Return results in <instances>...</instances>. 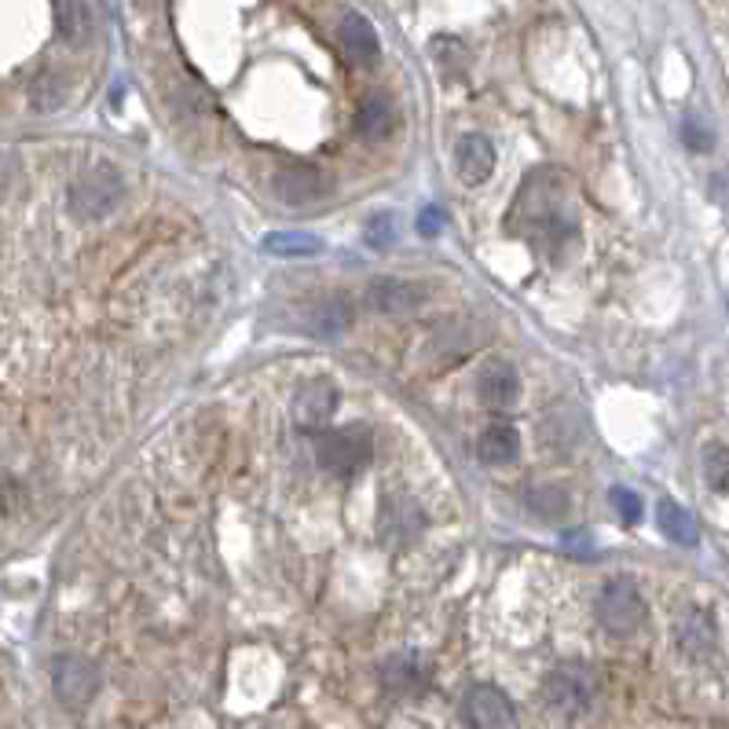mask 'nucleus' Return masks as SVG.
<instances>
[{"label":"nucleus","mask_w":729,"mask_h":729,"mask_svg":"<svg viewBox=\"0 0 729 729\" xmlns=\"http://www.w3.org/2000/svg\"><path fill=\"white\" fill-rule=\"evenodd\" d=\"M543 696L561 715H583L598 701V671L590 664H579V659L557 664L543 678Z\"/></svg>","instance_id":"nucleus-1"},{"label":"nucleus","mask_w":729,"mask_h":729,"mask_svg":"<svg viewBox=\"0 0 729 729\" xmlns=\"http://www.w3.org/2000/svg\"><path fill=\"white\" fill-rule=\"evenodd\" d=\"M122 199H125V180L114 165H92L71 187V210L81 221H103V216H111L122 205Z\"/></svg>","instance_id":"nucleus-2"},{"label":"nucleus","mask_w":729,"mask_h":729,"mask_svg":"<svg viewBox=\"0 0 729 729\" xmlns=\"http://www.w3.org/2000/svg\"><path fill=\"white\" fill-rule=\"evenodd\" d=\"M370 458H374V440L367 429L344 426L319 440V466L334 473V477H356V473L370 466Z\"/></svg>","instance_id":"nucleus-3"},{"label":"nucleus","mask_w":729,"mask_h":729,"mask_svg":"<svg viewBox=\"0 0 729 729\" xmlns=\"http://www.w3.org/2000/svg\"><path fill=\"white\" fill-rule=\"evenodd\" d=\"M645 616H649L645 598L630 579H613L598 594V624L608 634H634L645 624Z\"/></svg>","instance_id":"nucleus-4"},{"label":"nucleus","mask_w":729,"mask_h":729,"mask_svg":"<svg viewBox=\"0 0 729 729\" xmlns=\"http://www.w3.org/2000/svg\"><path fill=\"white\" fill-rule=\"evenodd\" d=\"M458 712H462V722H466L469 729H514V722H517L514 701H510V696L495 686L466 689Z\"/></svg>","instance_id":"nucleus-5"},{"label":"nucleus","mask_w":729,"mask_h":729,"mask_svg":"<svg viewBox=\"0 0 729 729\" xmlns=\"http://www.w3.org/2000/svg\"><path fill=\"white\" fill-rule=\"evenodd\" d=\"M52 689L59 704L81 712L96 696V689H100V671H96V664L85 656H59L52 667Z\"/></svg>","instance_id":"nucleus-6"},{"label":"nucleus","mask_w":729,"mask_h":729,"mask_svg":"<svg viewBox=\"0 0 729 729\" xmlns=\"http://www.w3.org/2000/svg\"><path fill=\"white\" fill-rule=\"evenodd\" d=\"M367 304L374 312H381V315H407V312H415L418 304H422V298H426V290L418 287V282H411V279H397V275H381V279H374L370 287H367Z\"/></svg>","instance_id":"nucleus-7"},{"label":"nucleus","mask_w":729,"mask_h":729,"mask_svg":"<svg viewBox=\"0 0 729 729\" xmlns=\"http://www.w3.org/2000/svg\"><path fill=\"white\" fill-rule=\"evenodd\" d=\"M455 169H458V176L469 187L473 184H485L491 176V169H495V143H491L488 136H480V133L462 136L458 147H455Z\"/></svg>","instance_id":"nucleus-8"},{"label":"nucleus","mask_w":729,"mask_h":729,"mask_svg":"<svg viewBox=\"0 0 729 729\" xmlns=\"http://www.w3.org/2000/svg\"><path fill=\"white\" fill-rule=\"evenodd\" d=\"M477 392L488 407H510V403L520 397V378H517L514 363H506V360L485 363L477 374Z\"/></svg>","instance_id":"nucleus-9"},{"label":"nucleus","mask_w":729,"mask_h":729,"mask_svg":"<svg viewBox=\"0 0 729 729\" xmlns=\"http://www.w3.org/2000/svg\"><path fill=\"white\" fill-rule=\"evenodd\" d=\"M338 37H341V48H344V55L352 59L356 66H374L381 59V41H378V29H374L367 18L363 15H344L341 18V29H338Z\"/></svg>","instance_id":"nucleus-10"},{"label":"nucleus","mask_w":729,"mask_h":729,"mask_svg":"<svg viewBox=\"0 0 729 729\" xmlns=\"http://www.w3.org/2000/svg\"><path fill=\"white\" fill-rule=\"evenodd\" d=\"M275 191L287 205H309L327 191V176L312 169V165H290V169L275 176Z\"/></svg>","instance_id":"nucleus-11"},{"label":"nucleus","mask_w":729,"mask_h":729,"mask_svg":"<svg viewBox=\"0 0 729 729\" xmlns=\"http://www.w3.org/2000/svg\"><path fill=\"white\" fill-rule=\"evenodd\" d=\"M517 451H520V437L510 422H495V426H488L477 440V458L485 462V466H510V462L517 458Z\"/></svg>","instance_id":"nucleus-12"},{"label":"nucleus","mask_w":729,"mask_h":729,"mask_svg":"<svg viewBox=\"0 0 729 729\" xmlns=\"http://www.w3.org/2000/svg\"><path fill=\"white\" fill-rule=\"evenodd\" d=\"M426 675H429L426 664H422L415 653H397L381 664V686H386L389 693H418V689L426 686Z\"/></svg>","instance_id":"nucleus-13"},{"label":"nucleus","mask_w":729,"mask_h":729,"mask_svg":"<svg viewBox=\"0 0 729 729\" xmlns=\"http://www.w3.org/2000/svg\"><path fill=\"white\" fill-rule=\"evenodd\" d=\"M352 327V304L344 298H319L309 309V330L319 338H341Z\"/></svg>","instance_id":"nucleus-14"},{"label":"nucleus","mask_w":729,"mask_h":729,"mask_svg":"<svg viewBox=\"0 0 729 729\" xmlns=\"http://www.w3.org/2000/svg\"><path fill=\"white\" fill-rule=\"evenodd\" d=\"M356 129L363 140H386L392 133V103L386 92H367L360 103V114H356Z\"/></svg>","instance_id":"nucleus-15"},{"label":"nucleus","mask_w":729,"mask_h":729,"mask_svg":"<svg viewBox=\"0 0 729 729\" xmlns=\"http://www.w3.org/2000/svg\"><path fill=\"white\" fill-rule=\"evenodd\" d=\"M422 531V514L415 502H389L386 510H381V539H415Z\"/></svg>","instance_id":"nucleus-16"},{"label":"nucleus","mask_w":729,"mask_h":729,"mask_svg":"<svg viewBox=\"0 0 729 729\" xmlns=\"http://www.w3.org/2000/svg\"><path fill=\"white\" fill-rule=\"evenodd\" d=\"M92 8L85 4V0H63V8H59V34H63L66 45L81 48L88 45V37H92Z\"/></svg>","instance_id":"nucleus-17"},{"label":"nucleus","mask_w":729,"mask_h":729,"mask_svg":"<svg viewBox=\"0 0 729 729\" xmlns=\"http://www.w3.org/2000/svg\"><path fill=\"white\" fill-rule=\"evenodd\" d=\"M264 250L275 257H315L323 253V239L312 231H272L264 235Z\"/></svg>","instance_id":"nucleus-18"},{"label":"nucleus","mask_w":729,"mask_h":729,"mask_svg":"<svg viewBox=\"0 0 729 729\" xmlns=\"http://www.w3.org/2000/svg\"><path fill=\"white\" fill-rule=\"evenodd\" d=\"M656 525L667 539H675V543H696L693 514H689L686 506H678V502H671V499H664L656 506Z\"/></svg>","instance_id":"nucleus-19"},{"label":"nucleus","mask_w":729,"mask_h":729,"mask_svg":"<svg viewBox=\"0 0 729 729\" xmlns=\"http://www.w3.org/2000/svg\"><path fill=\"white\" fill-rule=\"evenodd\" d=\"M334 403H338V397H334L330 386H312V389H304V397L298 400V415L304 426H315V422H323L330 415Z\"/></svg>","instance_id":"nucleus-20"},{"label":"nucleus","mask_w":729,"mask_h":729,"mask_svg":"<svg viewBox=\"0 0 729 729\" xmlns=\"http://www.w3.org/2000/svg\"><path fill=\"white\" fill-rule=\"evenodd\" d=\"M528 510L543 520H561L568 514V495L561 488H536L528 495Z\"/></svg>","instance_id":"nucleus-21"},{"label":"nucleus","mask_w":729,"mask_h":729,"mask_svg":"<svg viewBox=\"0 0 729 729\" xmlns=\"http://www.w3.org/2000/svg\"><path fill=\"white\" fill-rule=\"evenodd\" d=\"M397 235H400V228H397V216L392 213H374L367 221V228H363V239H367L374 250H389V246L397 242Z\"/></svg>","instance_id":"nucleus-22"},{"label":"nucleus","mask_w":729,"mask_h":729,"mask_svg":"<svg viewBox=\"0 0 729 729\" xmlns=\"http://www.w3.org/2000/svg\"><path fill=\"white\" fill-rule=\"evenodd\" d=\"M704 473H707V485L715 491H726V480H729V455L722 443H715L712 451L704 455Z\"/></svg>","instance_id":"nucleus-23"},{"label":"nucleus","mask_w":729,"mask_h":729,"mask_svg":"<svg viewBox=\"0 0 729 729\" xmlns=\"http://www.w3.org/2000/svg\"><path fill=\"white\" fill-rule=\"evenodd\" d=\"M608 499H613V506H616V514L627 520V525H638V520H642V514H645V502L634 495V491L630 488H613L608 491Z\"/></svg>","instance_id":"nucleus-24"},{"label":"nucleus","mask_w":729,"mask_h":729,"mask_svg":"<svg viewBox=\"0 0 729 729\" xmlns=\"http://www.w3.org/2000/svg\"><path fill=\"white\" fill-rule=\"evenodd\" d=\"M682 140H686L689 151L704 154L707 147H712V129H707V125L701 122V117H693V114H689L686 122H682Z\"/></svg>","instance_id":"nucleus-25"},{"label":"nucleus","mask_w":729,"mask_h":729,"mask_svg":"<svg viewBox=\"0 0 729 729\" xmlns=\"http://www.w3.org/2000/svg\"><path fill=\"white\" fill-rule=\"evenodd\" d=\"M440 228H443V213L440 210H426L418 216V231L422 235H437Z\"/></svg>","instance_id":"nucleus-26"},{"label":"nucleus","mask_w":729,"mask_h":729,"mask_svg":"<svg viewBox=\"0 0 729 729\" xmlns=\"http://www.w3.org/2000/svg\"><path fill=\"white\" fill-rule=\"evenodd\" d=\"M561 543H565V550H576V554H590V539H587V531H568V536L561 539Z\"/></svg>","instance_id":"nucleus-27"},{"label":"nucleus","mask_w":729,"mask_h":729,"mask_svg":"<svg viewBox=\"0 0 729 729\" xmlns=\"http://www.w3.org/2000/svg\"><path fill=\"white\" fill-rule=\"evenodd\" d=\"M12 176H15V162H12V158H8L4 151H0V187L12 184Z\"/></svg>","instance_id":"nucleus-28"}]
</instances>
